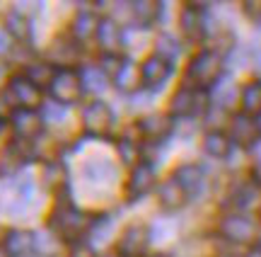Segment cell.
<instances>
[{
    "mask_svg": "<svg viewBox=\"0 0 261 257\" xmlns=\"http://www.w3.org/2000/svg\"><path fill=\"white\" fill-rule=\"evenodd\" d=\"M54 76H56V71L51 63H32L27 68V80H32L39 90H41V85H51Z\"/></svg>",
    "mask_w": 261,
    "mask_h": 257,
    "instance_id": "25",
    "label": "cell"
},
{
    "mask_svg": "<svg viewBox=\"0 0 261 257\" xmlns=\"http://www.w3.org/2000/svg\"><path fill=\"white\" fill-rule=\"evenodd\" d=\"M179 22H181V32L187 34V39L191 41H201L205 37V12L198 3H189L181 8V15H179Z\"/></svg>",
    "mask_w": 261,
    "mask_h": 257,
    "instance_id": "8",
    "label": "cell"
},
{
    "mask_svg": "<svg viewBox=\"0 0 261 257\" xmlns=\"http://www.w3.org/2000/svg\"><path fill=\"white\" fill-rule=\"evenodd\" d=\"M8 97L19 105V109H37L41 105V90H39L32 80H27V76H15L8 85Z\"/></svg>",
    "mask_w": 261,
    "mask_h": 257,
    "instance_id": "6",
    "label": "cell"
},
{
    "mask_svg": "<svg viewBox=\"0 0 261 257\" xmlns=\"http://www.w3.org/2000/svg\"><path fill=\"white\" fill-rule=\"evenodd\" d=\"M119 153H121V158L126 162H136L138 160V146L133 141H121L119 143Z\"/></svg>",
    "mask_w": 261,
    "mask_h": 257,
    "instance_id": "31",
    "label": "cell"
},
{
    "mask_svg": "<svg viewBox=\"0 0 261 257\" xmlns=\"http://www.w3.org/2000/svg\"><path fill=\"white\" fill-rule=\"evenodd\" d=\"M177 51H179V46L174 44V39H172V37L162 34V37L158 39V49H155V56L165 58V61H174Z\"/></svg>",
    "mask_w": 261,
    "mask_h": 257,
    "instance_id": "27",
    "label": "cell"
},
{
    "mask_svg": "<svg viewBox=\"0 0 261 257\" xmlns=\"http://www.w3.org/2000/svg\"><path fill=\"white\" fill-rule=\"evenodd\" d=\"M3 248L8 250L10 257H27L34 250V236L29 230H10Z\"/></svg>",
    "mask_w": 261,
    "mask_h": 257,
    "instance_id": "18",
    "label": "cell"
},
{
    "mask_svg": "<svg viewBox=\"0 0 261 257\" xmlns=\"http://www.w3.org/2000/svg\"><path fill=\"white\" fill-rule=\"evenodd\" d=\"M244 257H261V248H252Z\"/></svg>",
    "mask_w": 261,
    "mask_h": 257,
    "instance_id": "34",
    "label": "cell"
},
{
    "mask_svg": "<svg viewBox=\"0 0 261 257\" xmlns=\"http://www.w3.org/2000/svg\"><path fill=\"white\" fill-rule=\"evenodd\" d=\"M158 197H160V206L167 211H179L184 204H187V192L181 190V184H179L174 177H169L160 184L158 190Z\"/></svg>",
    "mask_w": 261,
    "mask_h": 257,
    "instance_id": "14",
    "label": "cell"
},
{
    "mask_svg": "<svg viewBox=\"0 0 261 257\" xmlns=\"http://www.w3.org/2000/svg\"><path fill=\"white\" fill-rule=\"evenodd\" d=\"M41 126H44L41 116L37 112H32V109H17L12 114V131L17 133L19 138H24V141L37 138L41 133Z\"/></svg>",
    "mask_w": 261,
    "mask_h": 257,
    "instance_id": "13",
    "label": "cell"
},
{
    "mask_svg": "<svg viewBox=\"0 0 261 257\" xmlns=\"http://www.w3.org/2000/svg\"><path fill=\"white\" fill-rule=\"evenodd\" d=\"M232 141L240 146H254L259 141V126L252 116L237 114L232 119Z\"/></svg>",
    "mask_w": 261,
    "mask_h": 257,
    "instance_id": "17",
    "label": "cell"
},
{
    "mask_svg": "<svg viewBox=\"0 0 261 257\" xmlns=\"http://www.w3.org/2000/svg\"><path fill=\"white\" fill-rule=\"evenodd\" d=\"M44 180H46L48 187H58V184H63L65 182L63 165H58V162H48L46 168H44Z\"/></svg>",
    "mask_w": 261,
    "mask_h": 257,
    "instance_id": "29",
    "label": "cell"
},
{
    "mask_svg": "<svg viewBox=\"0 0 261 257\" xmlns=\"http://www.w3.org/2000/svg\"><path fill=\"white\" fill-rule=\"evenodd\" d=\"M83 124L85 131L92 136H104L112 131L114 126V112L109 109V105H104L99 100H94L83 109Z\"/></svg>",
    "mask_w": 261,
    "mask_h": 257,
    "instance_id": "5",
    "label": "cell"
},
{
    "mask_svg": "<svg viewBox=\"0 0 261 257\" xmlns=\"http://www.w3.org/2000/svg\"><path fill=\"white\" fill-rule=\"evenodd\" d=\"M130 12H133V19L138 22V27H152L162 12V3L138 0V3H130Z\"/></svg>",
    "mask_w": 261,
    "mask_h": 257,
    "instance_id": "20",
    "label": "cell"
},
{
    "mask_svg": "<svg viewBox=\"0 0 261 257\" xmlns=\"http://www.w3.org/2000/svg\"><path fill=\"white\" fill-rule=\"evenodd\" d=\"M97 27H99V19L92 12H80L77 17L73 19V37L77 41H87L90 37L97 34Z\"/></svg>",
    "mask_w": 261,
    "mask_h": 257,
    "instance_id": "24",
    "label": "cell"
},
{
    "mask_svg": "<svg viewBox=\"0 0 261 257\" xmlns=\"http://www.w3.org/2000/svg\"><path fill=\"white\" fill-rule=\"evenodd\" d=\"M5 32H8L12 39H17V41H29V37H32L29 17L22 15V12H17V10L8 12V15H5Z\"/></svg>",
    "mask_w": 261,
    "mask_h": 257,
    "instance_id": "21",
    "label": "cell"
},
{
    "mask_svg": "<svg viewBox=\"0 0 261 257\" xmlns=\"http://www.w3.org/2000/svg\"><path fill=\"white\" fill-rule=\"evenodd\" d=\"M259 248H261V240H259Z\"/></svg>",
    "mask_w": 261,
    "mask_h": 257,
    "instance_id": "38",
    "label": "cell"
},
{
    "mask_svg": "<svg viewBox=\"0 0 261 257\" xmlns=\"http://www.w3.org/2000/svg\"><path fill=\"white\" fill-rule=\"evenodd\" d=\"M208 100H205V90H196V87H181L174 92L172 102H169V114L187 119L198 112H203Z\"/></svg>",
    "mask_w": 261,
    "mask_h": 257,
    "instance_id": "4",
    "label": "cell"
},
{
    "mask_svg": "<svg viewBox=\"0 0 261 257\" xmlns=\"http://www.w3.org/2000/svg\"><path fill=\"white\" fill-rule=\"evenodd\" d=\"M80 78H83V87L92 90V92H99V90H104L107 80H109V78H107L102 71H99V66H97V68H85Z\"/></svg>",
    "mask_w": 261,
    "mask_h": 257,
    "instance_id": "26",
    "label": "cell"
},
{
    "mask_svg": "<svg viewBox=\"0 0 261 257\" xmlns=\"http://www.w3.org/2000/svg\"><path fill=\"white\" fill-rule=\"evenodd\" d=\"M138 129H140V136L145 141H162L167 138V133L172 131V122L169 116L165 114H150V116H143L138 122Z\"/></svg>",
    "mask_w": 261,
    "mask_h": 257,
    "instance_id": "15",
    "label": "cell"
},
{
    "mask_svg": "<svg viewBox=\"0 0 261 257\" xmlns=\"http://www.w3.org/2000/svg\"><path fill=\"white\" fill-rule=\"evenodd\" d=\"M0 257H10V255H8V250L3 248V245H0Z\"/></svg>",
    "mask_w": 261,
    "mask_h": 257,
    "instance_id": "35",
    "label": "cell"
},
{
    "mask_svg": "<svg viewBox=\"0 0 261 257\" xmlns=\"http://www.w3.org/2000/svg\"><path fill=\"white\" fill-rule=\"evenodd\" d=\"M150 243V233L145 226H128L119 238V252L123 257H140Z\"/></svg>",
    "mask_w": 261,
    "mask_h": 257,
    "instance_id": "12",
    "label": "cell"
},
{
    "mask_svg": "<svg viewBox=\"0 0 261 257\" xmlns=\"http://www.w3.org/2000/svg\"><path fill=\"white\" fill-rule=\"evenodd\" d=\"M51 228L56 230L58 236H63V238H80L85 230L90 228V216L83 214V211H77L75 206L70 204H65V206H58L54 214H51Z\"/></svg>",
    "mask_w": 261,
    "mask_h": 257,
    "instance_id": "2",
    "label": "cell"
},
{
    "mask_svg": "<svg viewBox=\"0 0 261 257\" xmlns=\"http://www.w3.org/2000/svg\"><path fill=\"white\" fill-rule=\"evenodd\" d=\"M152 187H155V170H152V165H148V162H136L133 170H130L126 194H128L130 199H140V197H145Z\"/></svg>",
    "mask_w": 261,
    "mask_h": 257,
    "instance_id": "10",
    "label": "cell"
},
{
    "mask_svg": "<svg viewBox=\"0 0 261 257\" xmlns=\"http://www.w3.org/2000/svg\"><path fill=\"white\" fill-rule=\"evenodd\" d=\"M220 233L232 243H249L256 236V223L247 214H227L220 221Z\"/></svg>",
    "mask_w": 261,
    "mask_h": 257,
    "instance_id": "7",
    "label": "cell"
},
{
    "mask_svg": "<svg viewBox=\"0 0 261 257\" xmlns=\"http://www.w3.org/2000/svg\"><path fill=\"white\" fill-rule=\"evenodd\" d=\"M97 41L102 46L104 56H119V51L123 46V29L114 22V19H99V27H97Z\"/></svg>",
    "mask_w": 261,
    "mask_h": 257,
    "instance_id": "11",
    "label": "cell"
},
{
    "mask_svg": "<svg viewBox=\"0 0 261 257\" xmlns=\"http://www.w3.org/2000/svg\"><path fill=\"white\" fill-rule=\"evenodd\" d=\"M121 63H123L121 56H104V58H102V66H99V71H102L107 78H114L116 73H119Z\"/></svg>",
    "mask_w": 261,
    "mask_h": 257,
    "instance_id": "30",
    "label": "cell"
},
{
    "mask_svg": "<svg viewBox=\"0 0 261 257\" xmlns=\"http://www.w3.org/2000/svg\"><path fill=\"white\" fill-rule=\"evenodd\" d=\"M48 90H51V97L56 100V105H73V102H77L80 97H83V78H80V73L77 71H73V68H61V71H56V76H54V80H51V85H48Z\"/></svg>",
    "mask_w": 261,
    "mask_h": 257,
    "instance_id": "3",
    "label": "cell"
},
{
    "mask_svg": "<svg viewBox=\"0 0 261 257\" xmlns=\"http://www.w3.org/2000/svg\"><path fill=\"white\" fill-rule=\"evenodd\" d=\"M223 76V56L218 51H201L189 66V80L196 90H205Z\"/></svg>",
    "mask_w": 261,
    "mask_h": 257,
    "instance_id": "1",
    "label": "cell"
},
{
    "mask_svg": "<svg viewBox=\"0 0 261 257\" xmlns=\"http://www.w3.org/2000/svg\"><path fill=\"white\" fill-rule=\"evenodd\" d=\"M102 257H119V255H102Z\"/></svg>",
    "mask_w": 261,
    "mask_h": 257,
    "instance_id": "37",
    "label": "cell"
},
{
    "mask_svg": "<svg viewBox=\"0 0 261 257\" xmlns=\"http://www.w3.org/2000/svg\"><path fill=\"white\" fill-rule=\"evenodd\" d=\"M46 116L51 119V122H58V119L63 116V107H61V105H51L46 109Z\"/></svg>",
    "mask_w": 261,
    "mask_h": 257,
    "instance_id": "33",
    "label": "cell"
},
{
    "mask_svg": "<svg viewBox=\"0 0 261 257\" xmlns=\"http://www.w3.org/2000/svg\"><path fill=\"white\" fill-rule=\"evenodd\" d=\"M242 10L249 19L261 22V0H247V3H242Z\"/></svg>",
    "mask_w": 261,
    "mask_h": 257,
    "instance_id": "32",
    "label": "cell"
},
{
    "mask_svg": "<svg viewBox=\"0 0 261 257\" xmlns=\"http://www.w3.org/2000/svg\"><path fill=\"white\" fill-rule=\"evenodd\" d=\"M203 151L211 158H227L232 151V141L223 131H208L203 138Z\"/></svg>",
    "mask_w": 261,
    "mask_h": 257,
    "instance_id": "22",
    "label": "cell"
},
{
    "mask_svg": "<svg viewBox=\"0 0 261 257\" xmlns=\"http://www.w3.org/2000/svg\"><path fill=\"white\" fill-rule=\"evenodd\" d=\"M172 177L181 184V190L187 192V197L198 194L201 184H203V170H201L198 165H191V162H187V165H179Z\"/></svg>",
    "mask_w": 261,
    "mask_h": 257,
    "instance_id": "16",
    "label": "cell"
},
{
    "mask_svg": "<svg viewBox=\"0 0 261 257\" xmlns=\"http://www.w3.org/2000/svg\"><path fill=\"white\" fill-rule=\"evenodd\" d=\"M240 102H242V112L247 116L259 114L261 112V80H252L249 85L242 87Z\"/></svg>",
    "mask_w": 261,
    "mask_h": 257,
    "instance_id": "23",
    "label": "cell"
},
{
    "mask_svg": "<svg viewBox=\"0 0 261 257\" xmlns=\"http://www.w3.org/2000/svg\"><path fill=\"white\" fill-rule=\"evenodd\" d=\"M152 257H169V255H152Z\"/></svg>",
    "mask_w": 261,
    "mask_h": 257,
    "instance_id": "36",
    "label": "cell"
},
{
    "mask_svg": "<svg viewBox=\"0 0 261 257\" xmlns=\"http://www.w3.org/2000/svg\"><path fill=\"white\" fill-rule=\"evenodd\" d=\"M112 80L121 92H136L140 87V66H136L130 58H123L119 73H116Z\"/></svg>",
    "mask_w": 261,
    "mask_h": 257,
    "instance_id": "19",
    "label": "cell"
},
{
    "mask_svg": "<svg viewBox=\"0 0 261 257\" xmlns=\"http://www.w3.org/2000/svg\"><path fill=\"white\" fill-rule=\"evenodd\" d=\"M172 76V61H165L160 56H148L140 63V83L148 87H160Z\"/></svg>",
    "mask_w": 261,
    "mask_h": 257,
    "instance_id": "9",
    "label": "cell"
},
{
    "mask_svg": "<svg viewBox=\"0 0 261 257\" xmlns=\"http://www.w3.org/2000/svg\"><path fill=\"white\" fill-rule=\"evenodd\" d=\"M232 199H234V206H240V209L252 206L254 199H256V187H254V184H242V187L232 194Z\"/></svg>",
    "mask_w": 261,
    "mask_h": 257,
    "instance_id": "28",
    "label": "cell"
}]
</instances>
